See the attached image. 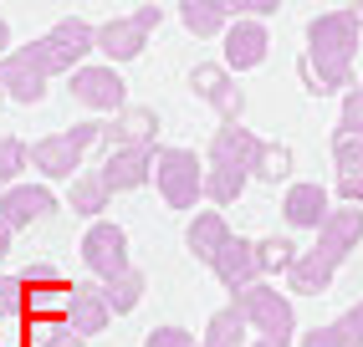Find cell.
I'll return each mask as SVG.
<instances>
[{
  "label": "cell",
  "instance_id": "4dcf8cb0",
  "mask_svg": "<svg viewBox=\"0 0 363 347\" xmlns=\"http://www.w3.org/2000/svg\"><path fill=\"white\" fill-rule=\"evenodd\" d=\"M337 138H363V82H358V87H348L343 123H337Z\"/></svg>",
  "mask_w": 363,
  "mask_h": 347
},
{
  "label": "cell",
  "instance_id": "8fae6325",
  "mask_svg": "<svg viewBox=\"0 0 363 347\" xmlns=\"http://www.w3.org/2000/svg\"><path fill=\"white\" fill-rule=\"evenodd\" d=\"M52 210H57V194L46 189V184H16V189L0 194V225H6L11 235L26 230V225H36V220L52 215Z\"/></svg>",
  "mask_w": 363,
  "mask_h": 347
},
{
  "label": "cell",
  "instance_id": "4316f807",
  "mask_svg": "<svg viewBox=\"0 0 363 347\" xmlns=\"http://www.w3.org/2000/svg\"><path fill=\"white\" fill-rule=\"evenodd\" d=\"M292 261H297V245H292V240H281V235H272V240H256V271H261V276L292 271Z\"/></svg>",
  "mask_w": 363,
  "mask_h": 347
},
{
  "label": "cell",
  "instance_id": "3957f363",
  "mask_svg": "<svg viewBox=\"0 0 363 347\" xmlns=\"http://www.w3.org/2000/svg\"><path fill=\"white\" fill-rule=\"evenodd\" d=\"M256 148H261V138L246 133L240 123H220V128H215L210 169H205V194L220 210L240 200V189H246V179H251V164H256Z\"/></svg>",
  "mask_w": 363,
  "mask_h": 347
},
{
  "label": "cell",
  "instance_id": "484cf974",
  "mask_svg": "<svg viewBox=\"0 0 363 347\" xmlns=\"http://www.w3.org/2000/svg\"><path fill=\"white\" fill-rule=\"evenodd\" d=\"M230 16H235V6H215V0H200V6H184V26L195 31V36H215V31H225V26H230Z\"/></svg>",
  "mask_w": 363,
  "mask_h": 347
},
{
  "label": "cell",
  "instance_id": "d590c367",
  "mask_svg": "<svg viewBox=\"0 0 363 347\" xmlns=\"http://www.w3.org/2000/svg\"><path fill=\"white\" fill-rule=\"evenodd\" d=\"M67 347H87V342H82V337H77V342H67Z\"/></svg>",
  "mask_w": 363,
  "mask_h": 347
},
{
  "label": "cell",
  "instance_id": "7a4b0ae2",
  "mask_svg": "<svg viewBox=\"0 0 363 347\" xmlns=\"http://www.w3.org/2000/svg\"><path fill=\"white\" fill-rule=\"evenodd\" d=\"M358 235H363V210H358V205L328 210L323 230H318V245H312L307 256H297V261H292V271H286L292 291H307V296L328 291V281H333L337 261H343V256L353 251V245H358Z\"/></svg>",
  "mask_w": 363,
  "mask_h": 347
},
{
  "label": "cell",
  "instance_id": "4fadbf2b",
  "mask_svg": "<svg viewBox=\"0 0 363 347\" xmlns=\"http://www.w3.org/2000/svg\"><path fill=\"white\" fill-rule=\"evenodd\" d=\"M189 87H195L210 108H220L225 123H240V108H246V97H240V87L230 82V72L220 62H200L195 72H189Z\"/></svg>",
  "mask_w": 363,
  "mask_h": 347
},
{
  "label": "cell",
  "instance_id": "9c48e42d",
  "mask_svg": "<svg viewBox=\"0 0 363 347\" xmlns=\"http://www.w3.org/2000/svg\"><path fill=\"white\" fill-rule=\"evenodd\" d=\"M82 261H87L92 276H103V281L123 276V271L133 266V261H128V235L118 230L113 220H92L87 235H82Z\"/></svg>",
  "mask_w": 363,
  "mask_h": 347
},
{
  "label": "cell",
  "instance_id": "ac0fdd59",
  "mask_svg": "<svg viewBox=\"0 0 363 347\" xmlns=\"http://www.w3.org/2000/svg\"><path fill=\"white\" fill-rule=\"evenodd\" d=\"M286 225H297V230H323V220H328V189L323 184H292L286 189Z\"/></svg>",
  "mask_w": 363,
  "mask_h": 347
},
{
  "label": "cell",
  "instance_id": "836d02e7",
  "mask_svg": "<svg viewBox=\"0 0 363 347\" xmlns=\"http://www.w3.org/2000/svg\"><path fill=\"white\" fill-rule=\"evenodd\" d=\"M6 46H11V26L0 21V52H6Z\"/></svg>",
  "mask_w": 363,
  "mask_h": 347
},
{
  "label": "cell",
  "instance_id": "cb8c5ba5",
  "mask_svg": "<svg viewBox=\"0 0 363 347\" xmlns=\"http://www.w3.org/2000/svg\"><path fill=\"white\" fill-rule=\"evenodd\" d=\"M200 347H246V317L235 312V302H230L225 312L210 317V332H205Z\"/></svg>",
  "mask_w": 363,
  "mask_h": 347
},
{
  "label": "cell",
  "instance_id": "ba28073f",
  "mask_svg": "<svg viewBox=\"0 0 363 347\" xmlns=\"http://www.w3.org/2000/svg\"><path fill=\"white\" fill-rule=\"evenodd\" d=\"M164 21L159 6H143V11H128V16H118V21H103L98 31H92V46H103V57L113 62H128L143 52V41H149V31Z\"/></svg>",
  "mask_w": 363,
  "mask_h": 347
},
{
  "label": "cell",
  "instance_id": "e575fe53",
  "mask_svg": "<svg viewBox=\"0 0 363 347\" xmlns=\"http://www.w3.org/2000/svg\"><path fill=\"white\" fill-rule=\"evenodd\" d=\"M6 251H11V230H6V225H0V256H6Z\"/></svg>",
  "mask_w": 363,
  "mask_h": 347
},
{
  "label": "cell",
  "instance_id": "52a82bcc",
  "mask_svg": "<svg viewBox=\"0 0 363 347\" xmlns=\"http://www.w3.org/2000/svg\"><path fill=\"white\" fill-rule=\"evenodd\" d=\"M92 138H103V123H77L67 133H52V138H36L31 143V164L46 174V179H72L82 169V154L92 148Z\"/></svg>",
  "mask_w": 363,
  "mask_h": 347
},
{
  "label": "cell",
  "instance_id": "1f68e13d",
  "mask_svg": "<svg viewBox=\"0 0 363 347\" xmlns=\"http://www.w3.org/2000/svg\"><path fill=\"white\" fill-rule=\"evenodd\" d=\"M6 317H26V286L16 276H0V322Z\"/></svg>",
  "mask_w": 363,
  "mask_h": 347
},
{
  "label": "cell",
  "instance_id": "2e32d148",
  "mask_svg": "<svg viewBox=\"0 0 363 347\" xmlns=\"http://www.w3.org/2000/svg\"><path fill=\"white\" fill-rule=\"evenodd\" d=\"M215 276H220L230 291H246V286H256V240H240V235H230L220 251H215Z\"/></svg>",
  "mask_w": 363,
  "mask_h": 347
},
{
  "label": "cell",
  "instance_id": "5bb4252c",
  "mask_svg": "<svg viewBox=\"0 0 363 347\" xmlns=\"http://www.w3.org/2000/svg\"><path fill=\"white\" fill-rule=\"evenodd\" d=\"M154 154H159L154 143H138V148H113V159L98 169V174H103V184H108V194L138 189V184L154 174Z\"/></svg>",
  "mask_w": 363,
  "mask_h": 347
},
{
  "label": "cell",
  "instance_id": "f546056e",
  "mask_svg": "<svg viewBox=\"0 0 363 347\" xmlns=\"http://www.w3.org/2000/svg\"><path fill=\"white\" fill-rule=\"evenodd\" d=\"M26 164H31V143H21V138H0V184H11Z\"/></svg>",
  "mask_w": 363,
  "mask_h": 347
},
{
  "label": "cell",
  "instance_id": "9a60e30c",
  "mask_svg": "<svg viewBox=\"0 0 363 347\" xmlns=\"http://www.w3.org/2000/svg\"><path fill=\"white\" fill-rule=\"evenodd\" d=\"M266 52H272V36H266L261 21H230V26H225V67L230 72L261 67Z\"/></svg>",
  "mask_w": 363,
  "mask_h": 347
},
{
  "label": "cell",
  "instance_id": "5b68a950",
  "mask_svg": "<svg viewBox=\"0 0 363 347\" xmlns=\"http://www.w3.org/2000/svg\"><path fill=\"white\" fill-rule=\"evenodd\" d=\"M235 312L246 317V327L256 332V342H277V347H292V332H297V317H292V302L281 291H272L266 281L235 291Z\"/></svg>",
  "mask_w": 363,
  "mask_h": 347
},
{
  "label": "cell",
  "instance_id": "603a6c76",
  "mask_svg": "<svg viewBox=\"0 0 363 347\" xmlns=\"http://www.w3.org/2000/svg\"><path fill=\"white\" fill-rule=\"evenodd\" d=\"M67 200H72V210H77V215L98 220V215L108 210L113 194H108V184H103V174H77V179H72V194H67Z\"/></svg>",
  "mask_w": 363,
  "mask_h": 347
},
{
  "label": "cell",
  "instance_id": "d6a6232c",
  "mask_svg": "<svg viewBox=\"0 0 363 347\" xmlns=\"http://www.w3.org/2000/svg\"><path fill=\"white\" fill-rule=\"evenodd\" d=\"M143 347H195V342H189V332H179V327H159V332H149Z\"/></svg>",
  "mask_w": 363,
  "mask_h": 347
},
{
  "label": "cell",
  "instance_id": "7c38bea8",
  "mask_svg": "<svg viewBox=\"0 0 363 347\" xmlns=\"http://www.w3.org/2000/svg\"><path fill=\"white\" fill-rule=\"evenodd\" d=\"M72 97L98 113H123V77L113 67H77L72 72Z\"/></svg>",
  "mask_w": 363,
  "mask_h": 347
},
{
  "label": "cell",
  "instance_id": "f1b7e54d",
  "mask_svg": "<svg viewBox=\"0 0 363 347\" xmlns=\"http://www.w3.org/2000/svg\"><path fill=\"white\" fill-rule=\"evenodd\" d=\"M286 169H292V148H286V143H261L256 148V164H251L256 179H266V184L286 179Z\"/></svg>",
  "mask_w": 363,
  "mask_h": 347
},
{
  "label": "cell",
  "instance_id": "7402d4cb",
  "mask_svg": "<svg viewBox=\"0 0 363 347\" xmlns=\"http://www.w3.org/2000/svg\"><path fill=\"white\" fill-rule=\"evenodd\" d=\"M225 240H230V230H225L220 210H205V215L189 220V251H195L200 261H215V251H220Z\"/></svg>",
  "mask_w": 363,
  "mask_h": 347
},
{
  "label": "cell",
  "instance_id": "8992f818",
  "mask_svg": "<svg viewBox=\"0 0 363 347\" xmlns=\"http://www.w3.org/2000/svg\"><path fill=\"white\" fill-rule=\"evenodd\" d=\"M154 184L169 210H195L205 194V164L189 148H159L154 154Z\"/></svg>",
  "mask_w": 363,
  "mask_h": 347
},
{
  "label": "cell",
  "instance_id": "d6986e66",
  "mask_svg": "<svg viewBox=\"0 0 363 347\" xmlns=\"http://www.w3.org/2000/svg\"><path fill=\"white\" fill-rule=\"evenodd\" d=\"M154 133H159L154 108H123L113 128H103V143L108 148H138V143H154Z\"/></svg>",
  "mask_w": 363,
  "mask_h": 347
},
{
  "label": "cell",
  "instance_id": "30bf717a",
  "mask_svg": "<svg viewBox=\"0 0 363 347\" xmlns=\"http://www.w3.org/2000/svg\"><path fill=\"white\" fill-rule=\"evenodd\" d=\"M62 317H67V327L87 342L92 332L108 327L113 312H108V296H103L98 281H77V286H67V307H62Z\"/></svg>",
  "mask_w": 363,
  "mask_h": 347
},
{
  "label": "cell",
  "instance_id": "83f0119b",
  "mask_svg": "<svg viewBox=\"0 0 363 347\" xmlns=\"http://www.w3.org/2000/svg\"><path fill=\"white\" fill-rule=\"evenodd\" d=\"M77 342V332L67 327V317H31V332H26V347H67Z\"/></svg>",
  "mask_w": 363,
  "mask_h": 347
},
{
  "label": "cell",
  "instance_id": "e0dca14e",
  "mask_svg": "<svg viewBox=\"0 0 363 347\" xmlns=\"http://www.w3.org/2000/svg\"><path fill=\"white\" fill-rule=\"evenodd\" d=\"M333 169L343 205H363V138H333Z\"/></svg>",
  "mask_w": 363,
  "mask_h": 347
},
{
  "label": "cell",
  "instance_id": "6da1fadb",
  "mask_svg": "<svg viewBox=\"0 0 363 347\" xmlns=\"http://www.w3.org/2000/svg\"><path fill=\"white\" fill-rule=\"evenodd\" d=\"M358 26L363 16L353 11H323L307 26V52L297 57V77L307 82V92H337L353 72V52H358Z\"/></svg>",
  "mask_w": 363,
  "mask_h": 347
},
{
  "label": "cell",
  "instance_id": "44dd1931",
  "mask_svg": "<svg viewBox=\"0 0 363 347\" xmlns=\"http://www.w3.org/2000/svg\"><path fill=\"white\" fill-rule=\"evenodd\" d=\"M0 92L16 97V103H41V97H46V82H41L21 57H0Z\"/></svg>",
  "mask_w": 363,
  "mask_h": 347
},
{
  "label": "cell",
  "instance_id": "277c9868",
  "mask_svg": "<svg viewBox=\"0 0 363 347\" xmlns=\"http://www.w3.org/2000/svg\"><path fill=\"white\" fill-rule=\"evenodd\" d=\"M92 52V26L87 21H77V16H67L62 26H52L41 41H31V46H21V62H26L41 82H52L57 72H77V62Z\"/></svg>",
  "mask_w": 363,
  "mask_h": 347
},
{
  "label": "cell",
  "instance_id": "ffe728a7",
  "mask_svg": "<svg viewBox=\"0 0 363 347\" xmlns=\"http://www.w3.org/2000/svg\"><path fill=\"white\" fill-rule=\"evenodd\" d=\"M302 347H363V302L353 312H343L337 322H328V327L307 332Z\"/></svg>",
  "mask_w": 363,
  "mask_h": 347
},
{
  "label": "cell",
  "instance_id": "d4e9b609",
  "mask_svg": "<svg viewBox=\"0 0 363 347\" xmlns=\"http://www.w3.org/2000/svg\"><path fill=\"white\" fill-rule=\"evenodd\" d=\"M103 296H108V312H133V307H138V296H143V271L128 266L123 276L103 281Z\"/></svg>",
  "mask_w": 363,
  "mask_h": 347
}]
</instances>
